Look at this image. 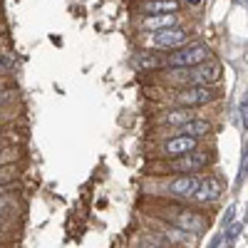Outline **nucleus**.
<instances>
[{
	"label": "nucleus",
	"mask_w": 248,
	"mask_h": 248,
	"mask_svg": "<svg viewBox=\"0 0 248 248\" xmlns=\"http://www.w3.org/2000/svg\"><path fill=\"white\" fill-rule=\"evenodd\" d=\"M214 154L209 149H196L194 154H186V156H179V159H169L167 161V169L169 174H176V176H189V174H201L203 169H209Z\"/></svg>",
	"instance_id": "nucleus-1"
},
{
	"label": "nucleus",
	"mask_w": 248,
	"mask_h": 248,
	"mask_svg": "<svg viewBox=\"0 0 248 248\" xmlns=\"http://www.w3.org/2000/svg\"><path fill=\"white\" fill-rule=\"evenodd\" d=\"M211 60V50L209 45L203 43H194V45H186V47H179L174 50V55H169V65L174 70H191V67H199L203 62Z\"/></svg>",
	"instance_id": "nucleus-2"
},
{
	"label": "nucleus",
	"mask_w": 248,
	"mask_h": 248,
	"mask_svg": "<svg viewBox=\"0 0 248 248\" xmlns=\"http://www.w3.org/2000/svg\"><path fill=\"white\" fill-rule=\"evenodd\" d=\"M174 102L179 107H189V109H199L216 102V90L214 87H199V85H186L179 87L174 92Z\"/></svg>",
	"instance_id": "nucleus-3"
},
{
	"label": "nucleus",
	"mask_w": 248,
	"mask_h": 248,
	"mask_svg": "<svg viewBox=\"0 0 248 248\" xmlns=\"http://www.w3.org/2000/svg\"><path fill=\"white\" fill-rule=\"evenodd\" d=\"M196 149H199V139L184 137V134H169V139L161 141L159 156H164V159H179V156H186V154H194Z\"/></svg>",
	"instance_id": "nucleus-4"
},
{
	"label": "nucleus",
	"mask_w": 248,
	"mask_h": 248,
	"mask_svg": "<svg viewBox=\"0 0 248 248\" xmlns=\"http://www.w3.org/2000/svg\"><path fill=\"white\" fill-rule=\"evenodd\" d=\"M149 45L161 47V50H179V47H186V45H189V30H184V28H169V30L152 32Z\"/></svg>",
	"instance_id": "nucleus-5"
},
{
	"label": "nucleus",
	"mask_w": 248,
	"mask_h": 248,
	"mask_svg": "<svg viewBox=\"0 0 248 248\" xmlns=\"http://www.w3.org/2000/svg\"><path fill=\"white\" fill-rule=\"evenodd\" d=\"M201 186V176L199 174H189V176H174L167 186V194L171 199H194Z\"/></svg>",
	"instance_id": "nucleus-6"
},
{
	"label": "nucleus",
	"mask_w": 248,
	"mask_h": 248,
	"mask_svg": "<svg viewBox=\"0 0 248 248\" xmlns=\"http://www.w3.org/2000/svg\"><path fill=\"white\" fill-rule=\"evenodd\" d=\"M221 194H223L221 179H216V176H203L199 191H196V196H194V201L201 203V206H203V203H214V201L221 199Z\"/></svg>",
	"instance_id": "nucleus-7"
},
{
	"label": "nucleus",
	"mask_w": 248,
	"mask_h": 248,
	"mask_svg": "<svg viewBox=\"0 0 248 248\" xmlns=\"http://www.w3.org/2000/svg\"><path fill=\"white\" fill-rule=\"evenodd\" d=\"M214 132V122L203 119V117H196L191 122H186L184 127L174 129V134H184V137H191V139H203Z\"/></svg>",
	"instance_id": "nucleus-8"
},
{
	"label": "nucleus",
	"mask_w": 248,
	"mask_h": 248,
	"mask_svg": "<svg viewBox=\"0 0 248 248\" xmlns=\"http://www.w3.org/2000/svg\"><path fill=\"white\" fill-rule=\"evenodd\" d=\"M199 114H196V109H189V107H174V109H167L161 117H159V122L161 124H167V127H174V129H179V127H184L186 122H191V119H196Z\"/></svg>",
	"instance_id": "nucleus-9"
},
{
	"label": "nucleus",
	"mask_w": 248,
	"mask_h": 248,
	"mask_svg": "<svg viewBox=\"0 0 248 248\" xmlns=\"http://www.w3.org/2000/svg\"><path fill=\"white\" fill-rule=\"evenodd\" d=\"M141 10L147 15H176L179 13V0H147Z\"/></svg>",
	"instance_id": "nucleus-10"
},
{
	"label": "nucleus",
	"mask_w": 248,
	"mask_h": 248,
	"mask_svg": "<svg viewBox=\"0 0 248 248\" xmlns=\"http://www.w3.org/2000/svg\"><path fill=\"white\" fill-rule=\"evenodd\" d=\"M176 15H147L144 17V30H152V32H159V30H169V28H176Z\"/></svg>",
	"instance_id": "nucleus-11"
},
{
	"label": "nucleus",
	"mask_w": 248,
	"mask_h": 248,
	"mask_svg": "<svg viewBox=\"0 0 248 248\" xmlns=\"http://www.w3.org/2000/svg\"><path fill=\"white\" fill-rule=\"evenodd\" d=\"M161 65H164L161 57H159V55H152V52H139V55L134 57V67L141 70V72H147V70H159Z\"/></svg>",
	"instance_id": "nucleus-12"
},
{
	"label": "nucleus",
	"mask_w": 248,
	"mask_h": 248,
	"mask_svg": "<svg viewBox=\"0 0 248 248\" xmlns=\"http://www.w3.org/2000/svg\"><path fill=\"white\" fill-rule=\"evenodd\" d=\"M241 231H243V221H233L231 226H226V229H223V241L229 243V246H233L238 241Z\"/></svg>",
	"instance_id": "nucleus-13"
},
{
	"label": "nucleus",
	"mask_w": 248,
	"mask_h": 248,
	"mask_svg": "<svg viewBox=\"0 0 248 248\" xmlns=\"http://www.w3.org/2000/svg\"><path fill=\"white\" fill-rule=\"evenodd\" d=\"M248 179V144L241 152V164H238V176H236V189H241L243 181Z\"/></svg>",
	"instance_id": "nucleus-14"
},
{
	"label": "nucleus",
	"mask_w": 248,
	"mask_h": 248,
	"mask_svg": "<svg viewBox=\"0 0 248 248\" xmlns=\"http://www.w3.org/2000/svg\"><path fill=\"white\" fill-rule=\"evenodd\" d=\"M238 114H241V127H243V132H248V94L241 99V105H238Z\"/></svg>",
	"instance_id": "nucleus-15"
},
{
	"label": "nucleus",
	"mask_w": 248,
	"mask_h": 248,
	"mask_svg": "<svg viewBox=\"0 0 248 248\" xmlns=\"http://www.w3.org/2000/svg\"><path fill=\"white\" fill-rule=\"evenodd\" d=\"M17 159V154L13 149H0V169L3 167H10V164Z\"/></svg>",
	"instance_id": "nucleus-16"
},
{
	"label": "nucleus",
	"mask_w": 248,
	"mask_h": 248,
	"mask_svg": "<svg viewBox=\"0 0 248 248\" xmlns=\"http://www.w3.org/2000/svg\"><path fill=\"white\" fill-rule=\"evenodd\" d=\"M236 221V206L231 203L229 206V209H226V214H223V218H221V226H223V229H226V226H231Z\"/></svg>",
	"instance_id": "nucleus-17"
},
{
	"label": "nucleus",
	"mask_w": 248,
	"mask_h": 248,
	"mask_svg": "<svg viewBox=\"0 0 248 248\" xmlns=\"http://www.w3.org/2000/svg\"><path fill=\"white\" fill-rule=\"evenodd\" d=\"M0 184L13 186V174H10V167H3V169H0Z\"/></svg>",
	"instance_id": "nucleus-18"
},
{
	"label": "nucleus",
	"mask_w": 248,
	"mask_h": 248,
	"mask_svg": "<svg viewBox=\"0 0 248 248\" xmlns=\"http://www.w3.org/2000/svg\"><path fill=\"white\" fill-rule=\"evenodd\" d=\"M10 211V199L5 194H0V216H5Z\"/></svg>",
	"instance_id": "nucleus-19"
},
{
	"label": "nucleus",
	"mask_w": 248,
	"mask_h": 248,
	"mask_svg": "<svg viewBox=\"0 0 248 248\" xmlns=\"http://www.w3.org/2000/svg\"><path fill=\"white\" fill-rule=\"evenodd\" d=\"M226 241H223V233H216L211 241H209V246H206V248H221Z\"/></svg>",
	"instance_id": "nucleus-20"
},
{
	"label": "nucleus",
	"mask_w": 248,
	"mask_h": 248,
	"mask_svg": "<svg viewBox=\"0 0 248 248\" xmlns=\"http://www.w3.org/2000/svg\"><path fill=\"white\" fill-rule=\"evenodd\" d=\"M10 92H0V107H3V105H8V102H10Z\"/></svg>",
	"instance_id": "nucleus-21"
},
{
	"label": "nucleus",
	"mask_w": 248,
	"mask_h": 248,
	"mask_svg": "<svg viewBox=\"0 0 248 248\" xmlns=\"http://www.w3.org/2000/svg\"><path fill=\"white\" fill-rule=\"evenodd\" d=\"M184 3H189V5H199L201 0H184Z\"/></svg>",
	"instance_id": "nucleus-22"
},
{
	"label": "nucleus",
	"mask_w": 248,
	"mask_h": 248,
	"mask_svg": "<svg viewBox=\"0 0 248 248\" xmlns=\"http://www.w3.org/2000/svg\"><path fill=\"white\" fill-rule=\"evenodd\" d=\"M0 67H8V60H3V57H0Z\"/></svg>",
	"instance_id": "nucleus-23"
},
{
	"label": "nucleus",
	"mask_w": 248,
	"mask_h": 248,
	"mask_svg": "<svg viewBox=\"0 0 248 248\" xmlns=\"http://www.w3.org/2000/svg\"><path fill=\"white\" fill-rule=\"evenodd\" d=\"M243 223H248V206H246V216H243Z\"/></svg>",
	"instance_id": "nucleus-24"
},
{
	"label": "nucleus",
	"mask_w": 248,
	"mask_h": 248,
	"mask_svg": "<svg viewBox=\"0 0 248 248\" xmlns=\"http://www.w3.org/2000/svg\"><path fill=\"white\" fill-rule=\"evenodd\" d=\"M3 119H5V114H3V112H0V122H3Z\"/></svg>",
	"instance_id": "nucleus-25"
},
{
	"label": "nucleus",
	"mask_w": 248,
	"mask_h": 248,
	"mask_svg": "<svg viewBox=\"0 0 248 248\" xmlns=\"http://www.w3.org/2000/svg\"><path fill=\"white\" fill-rule=\"evenodd\" d=\"M236 3H241V5H243V3H246V0H236Z\"/></svg>",
	"instance_id": "nucleus-26"
},
{
	"label": "nucleus",
	"mask_w": 248,
	"mask_h": 248,
	"mask_svg": "<svg viewBox=\"0 0 248 248\" xmlns=\"http://www.w3.org/2000/svg\"><path fill=\"white\" fill-rule=\"evenodd\" d=\"M223 248H233V246H229V243H226V246H223Z\"/></svg>",
	"instance_id": "nucleus-27"
},
{
	"label": "nucleus",
	"mask_w": 248,
	"mask_h": 248,
	"mask_svg": "<svg viewBox=\"0 0 248 248\" xmlns=\"http://www.w3.org/2000/svg\"><path fill=\"white\" fill-rule=\"evenodd\" d=\"M0 229H3V226H0Z\"/></svg>",
	"instance_id": "nucleus-28"
}]
</instances>
